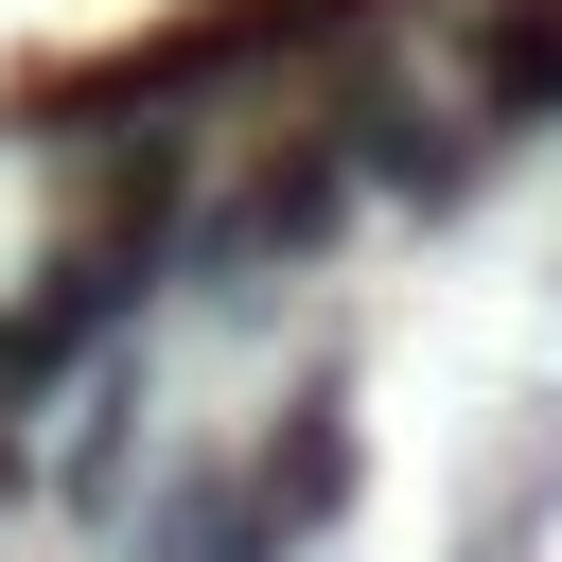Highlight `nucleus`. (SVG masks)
Listing matches in <instances>:
<instances>
[{
	"label": "nucleus",
	"mask_w": 562,
	"mask_h": 562,
	"mask_svg": "<svg viewBox=\"0 0 562 562\" xmlns=\"http://www.w3.org/2000/svg\"><path fill=\"white\" fill-rule=\"evenodd\" d=\"M334 492H351V404H334V386H299V404H281V457H263V492H246V509H263V527H316Z\"/></svg>",
	"instance_id": "1"
},
{
	"label": "nucleus",
	"mask_w": 562,
	"mask_h": 562,
	"mask_svg": "<svg viewBox=\"0 0 562 562\" xmlns=\"http://www.w3.org/2000/svg\"><path fill=\"white\" fill-rule=\"evenodd\" d=\"M0 492H18V457H0Z\"/></svg>",
	"instance_id": "3"
},
{
	"label": "nucleus",
	"mask_w": 562,
	"mask_h": 562,
	"mask_svg": "<svg viewBox=\"0 0 562 562\" xmlns=\"http://www.w3.org/2000/svg\"><path fill=\"white\" fill-rule=\"evenodd\" d=\"M492 88L509 105H562V18H492Z\"/></svg>",
	"instance_id": "2"
}]
</instances>
